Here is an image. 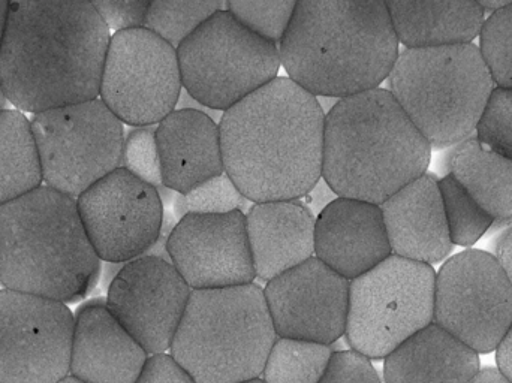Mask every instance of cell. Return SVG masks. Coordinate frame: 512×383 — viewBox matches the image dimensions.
Masks as SVG:
<instances>
[{
  "label": "cell",
  "instance_id": "5",
  "mask_svg": "<svg viewBox=\"0 0 512 383\" xmlns=\"http://www.w3.org/2000/svg\"><path fill=\"white\" fill-rule=\"evenodd\" d=\"M102 261L77 199L41 186L0 207V285L68 306L98 285Z\"/></svg>",
  "mask_w": 512,
  "mask_h": 383
},
{
  "label": "cell",
  "instance_id": "18",
  "mask_svg": "<svg viewBox=\"0 0 512 383\" xmlns=\"http://www.w3.org/2000/svg\"><path fill=\"white\" fill-rule=\"evenodd\" d=\"M390 256L379 205L336 196L316 216L315 258L349 282Z\"/></svg>",
  "mask_w": 512,
  "mask_h": 383
},
{
  "label": "cell",
  "instance_id": "37",
  "mask_svg": "<svg viewBox=\"0 0 512 383\" xmlns=\"http://www.w3.org/2000/svg\"><path fill=\"white\" fill-rule=\"evenodd\" d=\"M135 383H197L171 355H149Z\"/></svg>",
  "mask_w": 512,
  "mask_h": 383
},
{
  "label": "cell",
  "instance_id": "16",
  "mask_svg": "<svg viewBox=\"0 0 512 383\" xmlns=\"http://www.w3.org/2000/svg\"><path fill=\"white\" fill-rule=\"evenodd\" d=\"M167 253L192 291L251 285L256 279L243 211L182 217L168 235Z\"/></svg>",
  "mask_w": 512,
  "mask_h": 383
},
{
  "label": "cell",
  "instance_id": "12",
  "mask_svg": "<svg viewBox=\"0 0 512 383\" xmlns=\"http://www.w3.org/2000/svg\"><path fill=\"white\" fill-rule=\"evenodd\" d=\"M433 322L477 354L498 349L512 327V283L495 255L471 249L442 265Z\"/></svg>",
  "mask_w": 512,
  "mask_h": 383
},
{
  "label": "cell",
  "instance_id": "40",
  "mask_svg": "<svg viewBox=\"0 0 512 383\" xmlns=\"http://www.w3.org/2000/svg\"><path fill=\"white\" fill-rule=\"evenodd\" d=\"M469 383H511L498 369L480 370L477 376Z\"/></svg>",
  "mask_w": 512,
  "mask_h": 383
},
{
  "label": "cell",
  "instance_id": "14",
  "mask_svg": "<svg viewBox=\"0 0 512 383\" xmlns=\"http://www.w3.org/2000/svg\"><path fill=\"white\" fill-rule=\"evenodd\" d=\"M77 205L102 262L126 264L149 255L161 238L165 208L158 189L125 168L78 196Z\"/></svg>",
  "mask_w": 512,
  "mask_h": 383
},
{
  "label": "cell",
  "instance_id": "10",
  "mask_svg": "<svg viewBox=\"0 0 512 383\" xmlns=\"http://www.w3.org/2000/svg\"><path fill=\"white\" fill-rule=\"evenodd\" d=\"M45 186L77 199L122 168L125 128L101 99L30 119Z\"/></svg>",
  "mask_w": 512,
  "mask_h": 383
},
{
  "label": "cell",
  "instance_id": "20",
  "mask_svg": "<svg viewBox=\"0 0 512 383\" xmlns=\"http://www.w3.org/2000/svg\"><path fill=\"white\" fill-rule=\"evenodd\" d=\"M391 255L420 264L444 261L451 243L439 179L426 173L382 202Z\"/></svg>",
  "mask_w": 512,
  "mask_h": 383
},
{
  "label": "cell",
  "instance_id": "41",
  "mask_svg": "<svg viewBox=\"0 0 512 383\" xmlns=\"http://www.w3.org/2000/svg\"><path fill=\"white\" fill-rule=\"evenodd\" d=\"M9 2L0 0V45H2L3 35H5L6 21H8Z\"/></svg>",
  "mask_w": 512,
  "mask_h": 383
},
{
  "label": "cell",
  "instance_id": "45",
  "mask_svg": "<svg viewBox=\"0 0 512 383\" xmlns=\"http://www.w3.org/2000/svg\"><path fill=\"white\" fill-rule=\"evenodd\" d=\"M240 383H265V382H264V379L256 378V379H251V381H245V382H240Z\"/></svg>",
  "mask_w": 512,
  "mask_h": 383
},
{
  "label": "cell",
  "instance_id": "32",
  "mask_svg": "<svg viewBox=\"0 0 512 383\" xmlns=\"http://www.w3.org/2000/svg\"><path fill=\"white\" fill-rule=\"evenodd\" d=\"M295 6V0L225 3V9L243 26L276 45H280L288 30Z\"/></svg>",
  "mask_w": 512,
  "mask_h": 383
},
{
  "label": "cell",
  "instance_id": "43",
  "mask_svg": "<svg viewBox=\"0 0 512 383\" xmlns=\"http://www.w3.org/2000/svg\"><path fill=\"white\" fill-rule=\"evenodd\" d=\"M8 104V99H6L5 93H3L2 87H0V113H3V111L8 110V108H6V105Z\"/></svg>",
  "mask_w": 512,
  "mask_h": 383
},
{
  "label": "cell",
  "instance_id": "24",
  "mask_svg": "<svg viewBox=\"0 0 512 383\" xmlns=\"http://www.w3.org/2000/svg\"><path fill=\"white\" fill-rule=\"evenodd\" d=\"M480 370V354L433 322L385 358L384 383H469Z\"/></svg>",
  "mask_w": 512,
  "mask_h": 383
},
{
  "label": "cell",
  "instance_id": "22",
  "mask_svg": "<svg viewBox=\"0 0 512 383\" xmlns=\"http://www.w3.org/2000/svg\"><path fill=\"white\" fill-rule=\"evenodd\" d=\"M315 222L300 201L252 204L246 211V229L256 279L268 283L313 258Z\"/></svg>",
  "mask_w": 512,
  "mask_h": 383
},
{
  "label": "cell",
  "instance_id": "35",
  "mask_svg": "<svg viewBox=\"0 0 512 383\" xmlns=\"http://www.w3.org/2000/svg\"><path fill=\"white\" fill-rule=\"evenodd\" d=\"M319 383H384L372 361L355 351H336Z\"/></svg>",
  "mask_w": 512,
  "mask_h": 383
},
{
  "label": "cell",
  "instance_id": "30",
  "mask_svg": "<svg viewBox=\"0 0 512 383\" xmlns=\"http://www.w3.org/2000/svg\"><path fill=\"white\" fill-rule=\"evenodd\" d=\"M252 204L239 191L227 173L197 186L194 191L180 195L176 193L173 201L174 216L177 220L188 214H227L243 211Z\"/></svg>",
  "mask_w": 512,
  "mask_h": 383
},
{
  "label": "cell",
  "instance_id": "39",
  "mask_svg": "<svg viewBox=\"0 0 512 383\" xmlns=\"http://www.w3.org/2000/svg\"><path fill=\"white\" fill-rule=\"evenodd\" d=\"M495 256L512 283V226L499 238Z\"/></svg>",
  "mask_w": 512,
  "mask_h": 383
},
{
  "label": "cell",
  "instance_id": "21",
  "mask_svg": "<svg viewBox=\"0 0 512 383\" xmlns=\"http://www.w3.org/2000/svg\"><path fill=\"white\" fill-rule=\"evenodd\" d=\"M164 188L186 195L225 173L219 122L203 110H176L156 126Z\"/></svg>",
  "mask_w": 512,
  "mask_h": 383
},
{
  "label": "cell",
  "instance_id": "6",
  "mask_svg": "<svg viewBox=\"0 0 512 383\" xmlns=\"http://www.w3.org/2000/svg\"><path fill=\"white\" fill-rule=\"evenodd\" d=\"M277 339L261 286L204 289L192 291L170 355L197 383H240L261 378Z\"/></svg>",
  "mask_w": 512,
  "mask_h": 383
},
{
  "label": "cell",
  "instance_id": "2",
  "mask_svg": "<svg viewBox=\"0 0 512 383\" xmlns=\"http://www.w3.org/2000/svg\"><path fill=\"white\" fill-rule=\"evenodd\" d=\"M325 110L277 77L219 120L225 173L252 204L298 201L322 180Z\"/></svg>",
  "mask_w": 512,
  "mask_h": 383
},
{
  "label": "cell",
  "instance_id": "36",
  "mask_svg": "<svg viewBox=\"0 0 512 383\" xmlns=\"http://www.w3.org/2000/svg\"><path fill=\"white\" fill-rule=\"evenodd\" d=\"M110 32L141 29L150 2L146 0H101L92 2Z\"/></svg>",
  "mask_w": 512,
  "mask_h": 383
},
{
  "label": "cell",
  "instance_id": "9",
  "mask_svg": "<svg viewBox=\"0 0 512 383\" xmlns=\"http://www.w3.org/2000/svg\"><path fill=\"white\" fill-rule=\"evenodd\" d=\"M432 265L391 255L349 283L345 339L349 348L385 360L435 319Z\"/></svg>",
  "mask_w": 512,
  "mask_h": 383
},
{
  "label": "cell",
  "instance_id": "44",
  "mask_svg": "<svg viewBox=\"0 0 512 383\" xmlns=\"http://www.w3.org/2000/svg\"><path fill=\"white\" fill-rule=\"evenodd\" d=\"M59 383H84V382L78 381V379L72 378V376H68V378L63 379V381H60Z\"/></svg>",
  "mask_w": 512,
  "mask_h": 383
},
{
  "label": "cell",
  "instance_id": "1",
  "mask_svg": "<svg viewBox=\"0 0 512 383\" xmlns=\"http://www.w3.org/2000/svg\"><path fill=\"white\" fill-rule=\"evenodd\" d=\"M111 32L92 2H14L0 45V87L35 114L99 99Z\"/></svg>",
  "mask_w": 512,
  "mask_h": 383
},
{
  "label": "cell",
  "instance_id": "31",
  "mask_svg": "<svg viewBox=\"0 0 512 383\" xmlns=\"http://www.w3.org/2000/svg\"><path fill=\"white\" fill-rule=\"evenodd\" d=\"M478 48L495 86L512 90V2L486 18Z\"/></svg>",
  "mask_w": 512,
  "mask_h": 383
},
{
  "label": "cell",
  "instance_id": "29",
  "mask_svg": "<svg viewBox=\"0 0 512 383\" xmlns=\"http://www.w3.org/2000/svg\"><path fill=\"white\" fill-rule=\"evenodd\" d=\"M439 189L444 202L451 243L462 247L474 246L489 231L495 220L453 177L445 176L444 179H439Z\"/></svg>",
  "mask_w": 512,
  "mask_h": 383
},
{
  "label": "cell",
  "instance_id": "13",
  "mask_svg": "<svg viewBox=\"0 0 512 383\" xmlns=\"http://www.w3.org/2000/svg\"><path fill=\"white\" fill-rule=\"evenodd\" d=\"M74 327L66 304L0 289V383L68 378Z\"/></svg>",
  "mask_w": 512,
  "mask_h": 383
},
{
  "label": "cell",
  "instance_id": "33",
  "mask_svg": "<svg viewBox=\"0 0 512 383\" xmlns=\"http://www.w3.org/2000/svg\"><path fill=\"white\" fill-rule=\"evenodd\" d=\"M481 146L512 161V90L495 87L475 132Z\"/></svg>",
  "mask_w": 512,
  "mask_h": 383
},
{
  "label": "cell",
  "instance_id": "17",
  "mask_svg": "<svg viewBox=\"0 0 512 383\" xmlns=\"http://www.w3.org/2000/svg\"><path fill=\"white\" fill-rule=\"evenodd\" d=\"M349 283L315 256L265 283L277 337L333 346L345 337Z\"/></svg>",
  "mask_w": 512,
  "mask_h": 383
},
{
  "label": "cell",
  "instance_id": "38",
  "mask_svg": "<svg viewBox=\"0 0 512 383\" xmlns=\"http://www.w3.org/2000/svg\"><path fill=\"white\" fill-rule=\"evenodd\" d=\"M498 370L512 383V327L496 349Z\"/></svg>",
  "mask_w": 512,
  "mask_h": 383
},
{
  "label": "cell",
  "instance_id": "27",
  "mask_svg": "<svg viewBox=\"0 0 512 383\" xmlns=\"http://www.w3.org/2000/svg\"><path fill=\"white\" fill-rule=\"evenodd\" d=\"M334 352L333 346L279 337L262 379L265 383H319Z\"/></svg>",
  "mask_w": 512,
  "mask_h": 383
},
{
  "label": "cell",
  "instance_id": "42",
  "mask_svg": "<svg viewBox=\"0 0 512 383\" xmlns=\"http://www.w3.org/2000/svg\"><path fill=\"white\" fill-rule=\"evenodd\" d=\"M480 3L481 8L484 9V12H486V15H492L495 14V12L501 11L502 8H505V6L508 5L510 2H502V0H499V2H492V0H486V2H478Z\"/></svg>",
  "mask_w": 512,
  "mask_h": 383
},
{
  "label": "cell",
  "instance_id": "11",
  "mask_svg": "<svg viewBox=\"0 0 512 383\" xmlns=\"http://www.w3.org/2000/svg\"><path fill=\"white\" fill-rule=\"evenodd\" d=\"M183 93L176 48L144 29L113 33L99 99L125 125L158 126Z\"/></svg>",
  "mask_w": 512,
  "mask_h": 383
},
{
  "label": "cell",
  "instance_id": "34",
  "mask_svg": "<svg viewBox=\"0 0 512 383\" xmlns=\"http://www.w3.org/2000/svg\"><path fill=\"white\" fill-rule=\"evenodd\" d=\"M122 168L153 188L159 189L164 186L156 126L134 128L125 135Z\"/></svg>",
  "mask_w": 512,
  "mask_h": 383
},
{
  "label": "cell",
  "instance_id": "19",
  "mask_svg": "<svg viewBox=\"0 0 512 383\" xmlns=\"http://www.w3.org/2000/svg\"><path fill=\"white\" fill-rule=\"evenodd\" d=\"M149 354L108 310L104 298L75 313L69 376L84 383H135Z\"/></svg>",
  "mask_w": 512,
  "mask_h": 383
},
{
  "label": "cell",
  "instance_id": "28",
  "mask_svg": "<svg viewBox=\"0 0 512 383\" xmlns=\"http://www.w3.org/2000/svg\"><path fill=\"white\" fill-rule=\"evenodd\" d=\"M225 3L155 0L147 9L144 29L155 33L177 50L201 24L225 9Z\"/></svg>",
  "mask_w": 512,
  "mask_h": 383
},
{
  "label": "cell",
  "instance_id": "23",
  "mask_svg": "<svg viewBox=\"0 0 512 383\" xmlns=\"http://www.w3.org/2000/svg\"><path fill=\"white\" fill-rule=\"evenodd\" d=\"M388 14L405 50L474 44L486 12L472 0H391Z\"/></svg>",
  "mask_w": 512,
  "mask_h": 383
},
{
  "label": "cell",
  "instance_id": "3",
  "mask_svg": "<svg viewBox=\"0 0 512 383\" xmlns=\"http://www.w3.org/2000/svg\"><path fill=\"white\" fill-rule=\"evenodd\" d=\"M279 53L289 80L339 101L379 89L400 44L381 0H300Z\"/></svg>",
  "mask_w": 512,
  "mask_h": 383
},
{
  "label": "cell",
  "instance_id": "26",
  "mask_svg": "<svg viewBox=\"0 0 512 383\" xmlns=\"http://www.w3.org/2000/svg\"><path fill=\"white\" fill-rule=\"evenodd\" d=\"M42 183L30 119L8 108L0 113V207L41 188Z\"/></svg>",
  "mask_w": 512,
  "mask_h": 383
},
{
  "label": "cell",
  "instance_id": "8",
  "mask_svg": "<svg viewBox=\"0 0 512 383\" xmlns=\"http://www.w3.org/2000/svg\"><path fill=\"white\" fill-rule=\"evenodd\" d=\"M183 90L224 114L279 77V45L243 26L227 9L201 24L179 48Z\"/></svg>",
  "mask_w": 512,
  "mask_h": 383
},
{
  "label": "cell",
  "instance_id": "4",
  "mask_svg": "<svg viewBox=\"0 0 512 383\" xmlns=\"http://www.w3.org/2000/svg\"><path fill=\"white\" fill-rule=\"evenodd\" d=\"M432 147L388 89L339 99L325 113L322 180L340 198L381 205L427 173Z\"/></svg>",
  "mask_w": 512,
  "mask_h": 383
},
{
  "label": "cell",
  "instance_id": "25",
  "mask_svg": "<svg viewBox=\"0 0 512 383\" xmlns=\"http://www.w3.org/2000/svg\"><path fill=\"white\" fill-rule=\"evenodd\" d=\"M448 176L457 180L495 222L512 220V161L469 138L447 159Z\"/></svg>",
  "mask_w": 512,
  "mask_h": 383
},
{
  "label": "cell",
  "instance_id": "15",
  "mask_svg": "<svg viewBox=\"0 0 512 383\" xmlns=\"http://www.w3.org/2000/svg\"><path fill=\"white\" fill-rule=\"evenodd\" d=\"M192 289L170 259L146 255L122 265L108 286V310L149 355L170 351Z\"/></svg>",
  "mask_w": 512,
  "mask_h": 383
},
{
  "label": "cell",
  "instance_id": "7",
  "mask_svg": "<svg viewBox=\"0 0 512 383\" xmlns=\"http://www.w3.org/2000/svg\"><path fill=\"white\" fill-rule=\"evenodd\" d=\"M387 81L432 150L474 138L496 87L475 44L400 51Z\"/></svg>",
  "mask_w": 512,
  "mask_h": 383
}]
</instances>
